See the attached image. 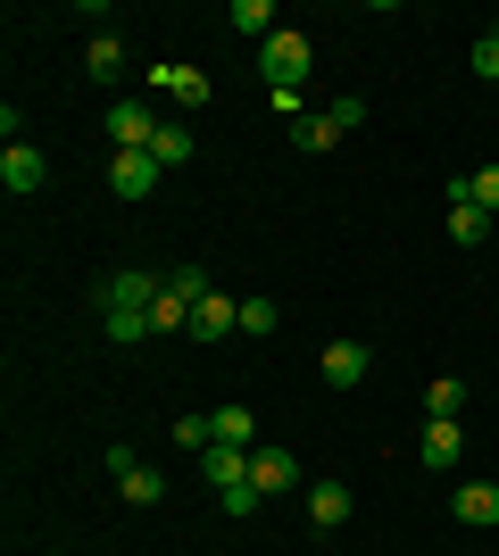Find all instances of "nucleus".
<instances>
[{
	"mask_svg": "<svg viewBox=\"0 0 499 556\" xmlns=\"http://www.w3.org/2000/svg\"><path fill=\"white\" fill-rule=\"evenodd\" d=\"M366 366H375V349H366V341H333L325 357H316V374H325L333 391H358V382H366Z\"/></svg>",
	"mask_w": 499,
	"mask_h": 556,
	"instance_id": "obj_7",
	"label": "nucleus"
},
{
	"mask_svg": "<svg viewBox=\"0 0 499 556\" xmlns=\"http://www.w3.org/2000/svg\"><path fill=\"white\" fill-rule=\"evenodd\" d=\"M466 184H475V208H483V216H499V159H491V166H475Z\"/></svg>",
	"mask_w": 499,
	"mask_h": 556,
	"instance_id": "obj_24",
	"label": "nucleus"
},
{
	"mask_svg": "<svg viewBox=\"0 0 499 556\" xmlns=\"http://www.w3.org/2000/svg\"><path fill=\"white\" fill-rule=\"evenodd\" d=\"M241 332L266 341V332H275V300H241Z\"/></svg>",
	"mask_w": 499,
	"mask_h": 556,
	"instance_id": "obj_26",
	"label": "nucleus"
},
{
	"mask_svg": "<svg viewBox=\"0 0 499 556\" xmlns=\"http://www.w3.org/2000/svg\"><path fill=\"white\" fill-rule=\"evenodd\" d=\"M150 92L184 100V109H209V100H216V84H209L200 67H175V59H166V67H150Z\"/></svg>",
	"mask_w": 499,
	"mask_h": 556,
	"instance_id": "obj_8",
	"label": "nucleus"
},
{
	"mask_svg": "<svg viewBox=\"0 0 499 556\" xmlns=\"http://www.w3.org/2000/svg\"><path fill=\"white\" fill-rule=\"evenodd\" d=\"M225 25H234V34H250V42H266V34H275V0H234V9H225Z\"/></svg>",
	"mask_w": 499,
	"mask_h": 556,
	"instance_id": "obj_15",
	"label": "nucleus"
},
{
	"mask_svg": "<svg viewBox=\"0 0 499 556\" xmlns=\"http://www.w3.org/2000/svg\"><path fill=\"white\" fill-rule=\"evenodd\" d=\"M216 441L225 448H259V416H250V407H216Z\"/></svg>",
	"mask_w": 499,
	"mask_h": 556,
	"instance_id": "obj_17",
	"label": "nucleus"
},
{
	"mask_svg": "<svg viewBox=\"0 0 499 556\" xmlns=\"http://www.w3.org/2000/svg\"><path fill=\"white\" fill-rule=\"evenodd\" d=\"M150 159H159L166 175H175V166H191L200 150H191V134H184V125H159V141H150Z\"/></svg>",
	"mask_w": 499,
	"mask_h": 556,
	"instance_id": "obj_19",
	"label": "nucleus"
},
{
	"mask_svg": "<svg viewBox=\"0 0 499 556\" xmlns=\"http://www.w3.org/2000/svg\"><path fill=\"white\" fill-rule=\"evenodd\" d=\"M42 175H50V159L34 150V141H9V150H0V191H9V200H34Z\"/></svg>",
	"mask_w": 499,
	"mask_h": 556,
	"instance_id": "obj_3",
	"label": "nucleus"
},
{
	"mask_svg": "<svg viewBox=\"0 0 499 556\" xmlns=\"http://www.w3.org/2000/svg\"><path fill=\"white\" fill-rule=\"evenodd\" d=\"M309 523L316 532H341L350 523V482H309Z\"/></svg>",
	"mask_w": 499,
	"mask_h": 556,
	"instance_id": "obj_13",
	"label": "nucleus"
},
{
	"mask_svg": "<svg viewBox=\"0 0 499 556\" xmlns=\"http://www.w3.org/2000/svg\"><path fill=\"white\" fill-rule=\"evenodd\" d=\"M325 116H333V134H358V125H366V100H358V92H333Z\"/></svg>",
	"mask_w": 499,
	"mask_h": 556,
	"instance_id": "obj_23",
	"label": "nucleus"
},
{
	"mask_svg": "<svg viewBox=\"0 0 499 556\" xmlns=\"http://www.w3.org/2000/svg\"><path fill=\"white\" fill-rule=\"evenodd\" d=\"M483 232H491V216H483L475 200H466V208H450V241H458V250H483Z\"/></svg>",
	"mask_w": 499,
	"mask_h": 556,
	"instance_id": "obj_22",
	"label": "nucleus"
},
{
	"mask_svg": "<svg viewBox=\"0 0 499 556\" xmlns=\"http://www.w3.org/2000/svg\"><path fill=\"white\" fill-rule=\"evenodd\" d=\"M100 125H109V150H150V141H159V116H150L142 100H109Z\"/></svg>",
	"mask_w": 499,
	"mask_h": 556,
	"instance_id": "obj_4",
	"label": "nucleus"
},
{
	"mask_svg": "<svg viewBox=\"0 0 499 556\" xmlns=\"http://www.w3.org/2000/svg\"><path fill=\"white\" fill-rule=\"evenodd\" d=\"M200 473H209L216 498H234V490H259V482H250V448H225V441L200 448Z\"/></svg>",
	"mask_w": 499,
	"mask_h": 556,
	"instance_id": "obj_6",
	"label": "nucleus"
},
{
	"mask_svg": "<svg viewBox=\"0 0 499 556\" xmlns=\"http://www.w3.org/2000/svg\"><path fill=\"white\" fill-rule=\"evenodd\" d=\"M117 498H125V507H159V498H166V482L150 473V465H134V473L117 482Z\"/></svg>",
	"mask_w": 499,
	"mask_h": 556,
	"instance_id": "obj_20",
	"label": "nucleus"
},
{
	"mask_svg": "<svg viewBox=\"0 0 499 556\" xmlns=\"http://www.w3.org/2000/svg\"><path fill=\"white\" fill-rule=\"evenodd\" d=\"M291 141H300L309 159H325V150H333V141H341V134H333V116L316 109V116H300V125H291Z\"/></svg>",
	"mask_w": 499,
	"mask_h": 556,
	"instance_id": "obj_21",
	"label": "nucleus"
},
{
	"mask_svg": "<svg viewBox=\"0 0 499 556\" xmlns=\"http://www.w3.org/2000/svg\"><path fill=\"white\" fill-rule=\"evenodd\" d=\"M159 332H191V300L184 291H159V300H150V341H159Z\"/></svg>",
	"mask_w": 499,
	"mask_h": 556,
	"instance_id": "obj_16",
	"label": "nucleus"
},
{
	"mask_svg": "<svg viewBox=\"0 0 499 556\" xmlns=\"http://www.w3.org/2000/svg\"><path fill=\"white\" fill-rule=\"evenodd\" d=\"M84 75H92V84H117L125 75V42L117 34H92V42H84Z\"/></svg>",
	"mask_w": 499,
	"mask_h": 556,
	"instance_id": "obj_14",
	"label": "nucleus"
},
{
	"mask_svg": "<svg viewBox=\"0 0 499 556\" xmlns=\"http://www.w3.org/2000/svg\"><path fill=\"white\" fill-rule=\"evenodd\" d=\"M450 515L491 532V523H499V482H458V490H450Z\"/></svg>",
	"mask_w": 499,
	"mask_h": 556,
	"instance_id": "obj_12",
	"label": "nucleus"
},
{
	"mask_svg": "<svg viewBox=\"0 0 499 556\" xmlns=\"http://www.w3.org/2000/svg\"><path fill=\"white\" fill-rule=\"evenodd\" d=\"M250 482H259V498L266 490H300V457L291 448H250Z\"/></svg>",
	"mask_w": 499,
	"mask_h": 556,
	"instance_id": "obj_11",
	"label": "nucleus"
},
{
	"mask_svg": "<svg viewBox=\"0 0 499 556\" xmlns=\"http://www.w3.org/2000/svg\"><path fill=\"white\" fill-rule=\"evenodd\" d=\"M159 175H166V166L150 159V150H117V159H109V191H117V200H150Z\"/></svg>",
	"mask_w": 499,
	"mask_h": 556,
	"instance_id": "obj_5",
	"label": "nucleus"
},
{
	"mask_svg": "<svg viewBox=\"0 0 499 556\" xmlns=\"http://www.w3.org/2000/svg\"><path fill=\"white\" fill-rule=\"evenodd\" d=\"M166 291V275H142V266H125V275L92 282V316H150V300Z\"/></svg>",
	"mask_w": 499,
	"mask_h": 556,
	"instance_id": "obj_2",
	"label": "nucleus"
},
{
	"mask_svg": "<svg viewBox=\"0 0 499 556\" xmlns=\"http://www.w3.org/2000/svg\"><path fill=\"white\" fill-rule=\"evenodd\" d=\"M458 448H466V432H458V424H441V416H433L425 432H416V465H425V473H450V465H458Z\"/></svg>",
	"mask_w": 499,
	"mask_h": 556,
	"instance_id": "obj_9",
	"label": "nucleus"
},
{
	"mask_svg": "<svg viewBox=\"0 0 499 556\" xmlns=\"http://www.w3.org/2000/svg\"><path fill=\"white\" fill-rule=\"evenodd\" d=\"M425 416H441V424H458V416H466V382H458V374H441V382L425 391Z\"/></svg>",
	"mask_w": 499,
	"mask_h": 556,
	"instance_id": "obj_18",
	"label": "nucleus"
},
{
	"mask_svg": "<svg viewBox=\"0 0 499 556\" xmlns=\"http://www.w3.org/2000/svg\"><path fill=\"white\" fill-rule=\"evenodd\" d=\"M166 291H184V300H191V307H200V300H209V291H216V282H209V275H200V266H175V275H166Z\"/></svg>",
	"mask_w": 499,
	"mask_h": 556,
	"instance_id": "obj_25",
	"label": "nucleus"
},
{
	"mask_svg": "<svg viewBox=\"0 0 499 556\" xmlns=\"http://www.w3.org/2000/svg\"><path fill=\"white\" fill-rule=\"evenodd\" d=\"M225 332H241V300H225V291H209V300L191 307V341H225Z\"/></svg>",
	"mask_w": 499,
	"mask_h": 556,
	"instance_id": "obj_10",
	"label": "nucleus"
},
{
	"mask_svg": "<svg viewBox=\"0 0 499 556\" xmlns=\"http://www.w3.org/2000/svg\"><path fill=\"white\" fill-rule=\"evenodd\" d=\"M309 34H291V25H275V34H266L259 42V75H266V92H300V84H309Z\"/></svg>",
	"mask_w": 499,
	"mask_h": 556,
	"instance_id": "obj_1",
	"label": "nucleus"
},
{
	"mask_svg": "<svg viewBox=\"0 0 499 556\" xmlns=\"http://www.w3.org/2000/svg\"><path fill=\"white\" fill-rule=\"evenodd\" d=\"M475 75H483V84H499V25H483V42H475Z\"/></svg>",
	"mask_w": 499,
	"mask_h": 556,
	"instance_id": "obj_27",
	"label": "nucleus"
}]
</instances>
